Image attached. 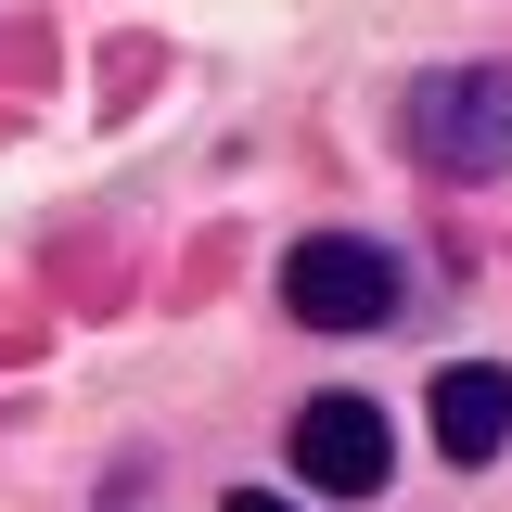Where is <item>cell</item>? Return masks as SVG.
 <instances>
[{
  "label": "cell",
  "mask_w": 512,
  "mask_h": 512,
  "mask_svg": "<svg viewBox=\"0 0 512 512\" xmlns=\"http://www.w3.org/2000/svg\"><path fill=\"white\" fill-rule=\"evenodd\" d=\"M410 154L436 180H500L512 167V64H423L410 77Z\"/></svg>",
  "instance_id": "6da1fadb"
},
{
  "label": "cell",
  "mask_w": 512,
  "mask_h": 512,
  "mask_svg": "<svg viewBox=\"0 0 512 512\" xmlns=\"http://www.w3.org/2000/svg\"><path fill=\"white\" fill-rule=\"evenodd\" d=\"M282 308L308 320V333H384L397 320V256L359 244V231H308V244L282 256Z\"/></svg>",
  "instance_id": "7a4b0ae2"
},
{
  "label": "cell",
  "mask_w": 512,
  "mask_h": 512,
  "mask_svg": "<svg viewBox=\"0 0 512 512\" xmlns=\"http://www.w3.org/2000/svg\"><path fill=\"white\" fill-rule=\"evenodd\" d=\"M295 474H308L320 500H372L384 474H397V423H384L372 397H308L295 410Z\"/></svg>",
  "instance_id": "3957f363"
},
{
  "label": "cell",
  "mask_w": 512,
  "mask_h": 512,
  "mask_svg": "<svg viewBox=\"0 0 512 512\" xmlns=\"http://www.w3.org/2000/svg\"><path fill=\"white\" fill-rule=\"evenodd\" d=\"M423 423H436L448 474H487V461L512 448V372H500V359H448V372L423 384Z\"/></svg>",
  "instance_id": "277c9868"
},
{
  "label": "cell",
  "mask_w": 512,
  "mask_h": 512,
  "mask_svg": "<svg viewBox=\"0 0 512 512\" xmlns=\"http://www.w3.org/2000/svg\"><path fill=\"white\" fill-rule=\"evenodd\" d=\"M218 512H295V500H282V487H231Z\"/></svg>",
  "instance_id": "5b68a950"
}]
</instances>
